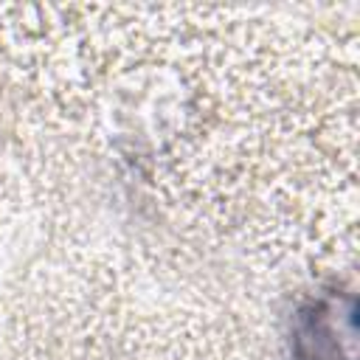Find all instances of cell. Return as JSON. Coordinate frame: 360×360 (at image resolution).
Masks as SVG:
<instances>
[{"mask_svg":"<svg viewBox=\"0 0 360 360\" xmlns=\"http://www.w3.org/2000/svg\"><path fill=\"white\" fill-rule=\"evenodd\" d=\"M352 298L326 292L301 307L295 321L298 360H352Z\"/></svg>","mask_w":360,"mask_h":360,"instance_id":"cell-1","label":"cell"}]
</instances>
